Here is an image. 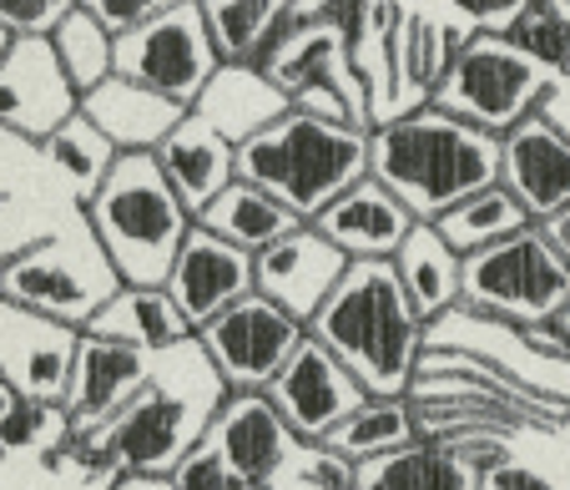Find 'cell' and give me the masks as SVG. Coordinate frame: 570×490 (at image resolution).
Masks as SVG:
<instances>
[{
  "instance_id": "6da1fadb",
  "label": "cell",
  "mask_w": 570,
  "mask_h": 490,
  "mask_svg": "<svg viewBox=\"0 0 570 490\" xmlns=\"http://www.w3.org/2000/svg\"><path fill=\"white\" fill-rule=\"evenodd\" d=\"M223 374L203 354L197 334L177 349L151 354V380L117 420L71 440L66 455L87 465L117 470V480H167L207 440L217 410L227 400Z\"/></svg>"
},
{
  "instance_id": "7a4b0ae2",
  "label": "cell",
  "mask_w": 570,
  "mask_h": 490,
  "mask_svg": "<svg viewBox=\"0 0 570 490\" xmlns=\"http://www.w3.org/2000/svg\"><path fill=\"white\" fill-rule=\"evenodd\" d=\"M368 177L389 187L414 213V223H440L464 197L500 183V137L420 107L368 131Z\"/></svg>"
},
{
  "instance_id": "3957f363",
  "label": "cell",
  "mask_w": 570,
  "mask_h": 490,
  "mask_svg": "<svg viewBox=\"0 0 570 490\" xmlns=\"http://www.w3.org/2000/svg\"><path fill=\"white\" fill-rule=\"evenodd\" d=\"M308 334L323 349H334L368 394L410 400L430 324L410 304V294H404L394 273V258H389V263H348L344 284L328 294V304L318 308Z\"/></svg>"
},
{
  "instance_id": "277c9868",
  "label": "cell",
  "mask_w": 570,
  "mask_h": 490,
  "mask_svg": "<svg viewBox=\"0 0 570 490\" xmlns=\"http://www.w3.org/2000/svg\"><path fill=\"white\" fill-rule=\"evenodd\" d=\"M101 253L111 258L121 284L131 288H167L183 243L193 238L197 218L167 183L151 153H127L107 173V183L81 203Z\"/></svg>"
},
{
  "instance_id": "5b68a950",
  "label": "cell",
  "mask_w": 570,
  "mask_h": 490,
  "mask_svg": "<svg viewBox=\"0 0 570 490\" xmlns=\"http://www.w3.org/2000/svg\"><path fill=\"white\" fill-rule=\"evenodd\" d=\"M237 177L258 183L288 213L313 223L334 197L368 177V131L293 107L283 121L237 147Z\"/></svg>"
},
{
  "instance_id": "8992f818",
  "label": "cell",
  "mask_w": 570,
  "mask_h": 490,
  "mask_svg": "<svg viewBox=\"0 0 570 490\" xmlns=\"http://www.w3.org/2000/svg\"><path fill=\"white\" fill-rule=\"evenodd\" d=\"M117 288L121 278L101 253L87 213H71L66 228H56L51 238L31 243L26 253L0 263V298L71 329H87Z\"/></svg>"
},
{
  "instance_id": "52a82bcc",
  "label": "cell",
  "mask_w": 570,
  "mask_h": 490,
  "mask_svg": "<svg viewBox=\"0 0 570 490\" xmlns=\"http://www.w3.org/2000/svg\"><path fill=\"white\" fill-rule=\"evenodd\" d=\"M560 77H550L546 66H535L525 51L510 46V36L495 31H470L460 41V51L450 56V71L434 87L430 107L450 111V117L470 121V127L505 137L525 117H535L546 107L550 87Z\"/></svg>"
},
{
  "instance_id": "ba28073f",
  "label": "cell",
  "mask_w": 570,
  "mask_h": 490,
  "mask_svg": "<svg viewBox=\"0 0 570 490\" xmlns=\"http://www.w3.org/2000/svg\"><path fill=\"white\" fill-rule=\"evenodd\" d=\"M566 304L570 263L540 223L464 258V314H484L515 329H550Z\"/></svg>"
},
{
  "instance_id": "9c48e42d",
  "label": "cell",
  "mask_w": 570,
  "mask_h": 490,
  "mask_svg": "<svg viewBox=\"0 0 570 490\" xmlns=\"http://www.w3.org/2000/svg\"><path fill=\"white\" fill-rule=\"evenodd\" d=\"M263 71L288 91L298 111L354 121V127L374 131V121H368L364 77H358L354 56H348L344 36H338L334 26L313 21V16H298L293 31L283 36V41L273 46V56L263 61Z\"/></svg>"
},
{
  "instance_id": "30bf717a",
  "label": "cell",
  "mask_w": 570,
  "mask_h": 490,
  "mask_svg": "<svg viewBox=\"0 0 570 490\" xmlns=\"http://www.w3.org/2000/svg\"><path fill=\"white\" fill-rule=\"evenodd\" d=\"M217 66H223V56H217L213 31H207L203 0H183L167 16L117 41V77L161 91L187 111L197 107L203 87L217 77Z\"/></svg>"
},
{
  "instance_id": "8fae6325",
  "label": "cell",
  "mask_w": 570,
  "mask_h": 490,
  "mask_svg": "<svg viewBox=\"0 0 570 490\" xmlns=\"http://www.w3.org/2000/svg\"><path fill=\"white\" fill-rule=\"evenodd\" d=\"M303 339H308V324L283 314L263 294H248L243 304L217 314L207 329H197V344L233 394H268V384L298 354Z\"/></svg>"
},
{
  "instance_id": "7c38bea8",
  "label": "cell",
  "mask_w": 570,
  "mask_h": 490,
  "mask_svg": "<svg viewBox=\"0 0 570 490\" xmlns=\"http://www.w3.org/2000/svg\"><path fill=\"white\" fill-rule=\"evenodd\" d=\"M76 111H81V91L66 77L51 36H16L0 61V131L41 147Z\"/></svg>"
},
{
  "instance_id": "4fadbf2b",
  "label": "cell",
  "mask_w": 570,
  "mask_h": 490,
  "mask_svg": "<svg viewBox=\"0 0 570 490\" xmlns=\"http://www.w3.org/2000/svg\"><path fill=\"white\" fill-rule=\"evenodd\" d=\"M268 400L278 404V414L288 420V430L303 445H323L368 400V390L348 374V364L334 349H323L308 334L298 344V354L283 364V374L268 384Z\"/></svg>"
},
{
  "instance_id": "5bb4252c",
  "label": "cell",
  "mask_w": 570,
  "mask_h": 490,
  "mask_svg": "<svg viewBox=\"0 0 570 490\" xmlns=\"http://www.w3.org/2000/svg\"><path fill=\"white\" fill-rule=\"evenodd\" d=\"M76 349H81V329L0 298V390L6 394L61 404L76 370Z\"/></svg>"
},
{
  "instance_id": "9a60e30c",
  "label": "cell",
  "mask_w": 570,
  "mask_h": 490,
  "mask_svg": "<svg viewBox=\"0 0 570 490\" xmlns=\"http://www.w3.org/2000/svg\"><path fill=\"white\" fill-rule=\"evenodd\" d=\"M207 445L223 455L237 486L263 490L283 476V465L303 450V440L288 430V420L268 394H227L213 430H207Z\"/></svg>"
},
{
  "instance_id": "2e32d148",
  "label": "cell",
  "mask_w": 570,
  "mask_h": 490,
  "mask_svg": "<svg viewBox=\"0 0 570 490\" xmlns=\"http://www.w3.org/2000/svg\"><path fill=\"white\" fill-rule=\"evenodd\" d=\"M167 294L183 308V318L197 329H207L217 314H227L233 304H243L248 294H258V258L243 248H233L227 238L207 228H193V238L183 243L173 273H167Z\"/></svg>"
},
{
  "instance_id": "e0dca14e",
  "label": "cell",
  "mask_w": 570,
  "mask_h": 490,
  "mask_svg": "<svg viewBox=\"0 0 570 490\" xmlns=\"http://www.w3.org/2000/svg\"><path fill=\"white\" fill-rule=\"evenodd\" d=\"M151 380V354L147 349L117 344V339L101 334H81V349H76V370L71 384H66V414H71L76 440L101 430L107 420H117Z\"/></svg>"
},
{
  "instance_id": "ac0fdd59",
  "label": "cell",
  "mask_w": 570,
  "mask_h": 490,
  "mask_svg": "<svg viewBox=\"0 0 570 490\" xmlns=\"http://www.w3.org/2000/svg\"><path fill=\"white\" fill-rule=\"evenodd\" d=\"M500 183L525 203L535 223L570 213V131L556 127L546 111L505 131L500 137Z\"/></svg>"
},
{
  "instance_id": "d6986e66",
  "label": "cell",
  "mask_w": 570,
  "mask_h": 490,
  "mask_svg": "<svg viewBox=\"0 0 570 490\" xmlns=\"http://www.w3.org/2000/svg\"><path fill=\"white\" fill-rule=\"evenodd\" d=\"M344 273H348L344 253L323 238L313 223H303L298 233H288L268 253H258V294L273 298L298 324H313L318 308L328 304V294L344 284Z\"/></svg>"
},
{
  "instance_id": "ffe728a7",
  "label": "cell",
  "mask_w": 570,
  "mask_h": 490,
  "mask_svg": "<svg viewBox=\"0 0 570 490\" xmlns=\"http://www.w3.org/2000/svg\"><path fill=\"white\" fill-rule=\"evenodd\" d=\"M313 228L334 243L348 263H389L414 233V213L379 177H364V183H354L344 197L323 207Z\"/></svg>"
},
{
  "instance_id": "44dd1931",
  "label": "cell",
  "mask_w": 570,
  "mask_h": 490,
  "mask_svg": "<svg viewBox=\"0 0 570 490\" xmlns=\"http://www.w3.org/2000/svg\"><path fill=\"white\" fill-rule=\"evenodd\" d=\"M293 111V97L263 66H217V77L203 87L193 117L207 121L217 137H227L233 147L253 143L258 131H268L273 121H283Z\"/></svg>"
},
{
  "instance_id": "7402d4cb",
  "label": "cell",
  "mask_w": 570,
  "mask_h": 490,
  "mask_svg": "<svg viewBox=\"0 0 570 490\" xmlns=\"http://www.w3.org/2000/svg\"><path fill=\"white\" fill-rule=\"evenodd\" d=\"M81 111L107 131V143L117 147L121 157L157 153V147L187 121V107H177L173 97L147 91L127 77H111V81H101L97 91H87V97H81Z\"/></svg>"
},
{
  "instance_id": "603a6c76",
  "label": "cell",
  "mask_w": 570,
  "mask_h": 490,
  "mask_svg": "<svg viewBox=\"0 0 570 490\" xmlns=\"http://www.w3.org/2000/svg\"><path fill=\"white\" fill-rule=\"evenodd\" d=\"M151 157H157V167L167 173V183L177 187V197L187 203L193 218L217 193H227L237 183V147L227 137H217L207 121H197L193 111Z\"/></svg>"
},
{
  "instance_id": "cb8c5ba5",
  "label": "cell",
  "mask_w": 570,
  "mask_h": 490,
  "mask_svg": "<svg viewBox=\"0 0 570 490\" xmlns=\"http://www.w3.org/2000/svg\"><path fill=\"white\" fill-rule=\"evenodd\" d=\"M394 273L424 324H440L444 314L464 308V258L440 238L434 223H414L404 248L394 253Z\"/></svg>"
},
{
  "instance_id": "d4e9b609",
  "label": "cell",
  "mask_w": 570,
  "mask_h": 490,
  "mask_svg": "<svg viewBox=\"0 0 570 490\" xmlns=\"http://www.w3.org/2000/svg\"><path fill=\"white\" fill-rule=\"evenodd\" d=\"M203 16L223 66H263L303 11L298 0H203Z\"/></svg>"
},
{
  "instance_id": "484cf974",
  "label": "cell",
  "mask_w": 570,
  "mask_h": 490,
  "mask_svg": "<svg viewBox=\"0 0 570 490\" xmlns=\"http://www.w3.org/2000/svg\"><path fill=\"white\" fill-rule=\"evenodd\" d=\"M197 228L217 233V238H227L233 248L258 258V253H268L273 243H283L288 233H298L303 218L288 213L273 193H263L258 183H243V177H237L227 193H217L213 203L197 213Z\"/></svg>"
},
{
  "instance_id": "4316f807",
  "label": "cell",
  "mask_w": 570,
  "mask_h": 490,
  "mask_svg": "<svg viewBox=\"0 0 570 490\" xmlns=\"http://www.w3.org/2000/svg\"><path fill=\"white\" fill-rule=\"evenodd\" d=\"M81 334H101V339H117V344L131 349H147V354H161V349H177L193 339V324L183 318V308L173 304L167 288H131L121 284L117 294L107 298L97 318H91Z\"/></svg>"
},
{
  "instance_id": "83f0119b",
  "label": "cell",
  "mask_w": 570,
  "mask_h": 490,
  "mask_svg": "<svg viewBox=\"0 0 570 490\" xmlns=\"http://www.w3.org/2000/svg\"><path fill=\"white\" fill-rule=\"evenodd\" d=\"M484 470L474 460H464L444 440H414V445L379 455L368 465H358L354 490H480Z\"/></svg>"
},
{
  "instance_id": "f1b7e54d",
  "label": "cell",
  "mask_w": 570,
  "mask_h": 490,
  "mask_svg": "<svg viewBox=\"0 0 570 490\" xmlns=\"http://www.w3.org/2000/svg\"><path fill=\"white\" fill-rule=\"evenodd\" d=\"M424 440V425H420V410L410 400H384V394H368L354 414H348L344 425L334 435L323 440V445L344 455L348 465H368L379 455H394V450L414 445Z\"/></svg>"
},
{
  "instance_id": "f546056e",
  "label": "cell",
  "mask_w": 570,
  "mask_h": 490,
  "mask_svg": "<svg viewBox=\"0 0 570 490\" xmlns=\"http://www.w3.org/2000/svg\"><path fill=\"white\" fill-rule=\"evenodd\" d=\"M434 228H440V238L450 243L460 258H470V253H484V248H495V243L515 238V233L535 228V218H530L525 203H520L505 183H495V187H484V193L464 197L460 207H450Z\"/></svg>"
},
{
  "instance_id": "4dcf8cb0",
  "label": "cell",
  "mask_w": 570,
  "mask_h": 490,
  "mask_svg": "<svg viewBox=\"0 0 570 490\" xmlns=\"http://www.w3.org/2000/svg\"><path fill=\"white\" fill-rule=\"evenodd\" d=\"M117 157L121 153L107 143V131H101L87 111H76L71 121H61V127L41 143V163L71 187L76 203H87V197L107 183V173L117 167Z\"/></svg>"
},
{
  "instance_id": "1f68e13d",
  "label": "cell",
  "mask_w": 570,
  "mask_h": 490,
  "mask_svg": "<svg viewBox=\"0 0 570 490\" xmlns=\"http://www.w3.org/2000/svg\"><path fill=\"white\" fill-rule=\"evenodd\" d=\"M464 36L444 31L440 21H430V16H404V31H399V81H404V107L420 111L430 107L434 87L444 81V71H450V56L460 51Z\"/></svg>"
},
{
  "instance_id": "d6a6232c",
  "label": "cell",
  "mask_w": 570,
  "mask_h": 490,
  "mask_svg": "<svg viewBox=\"0 0 570 490\" xmlns=\"http://www.w3.org/2000/svg\"><path fill=\"white\" fill-rule=\"evenodd\" d=\"M76 440L66 404L0 394V455H66Z\"/></svg>"
},
{
  "instance_id": "836d02e7",
  "label": "cell",
  "mask_w": 570,
  "mask_h": 490,
  "mask_svg": "<svg viewBox=\"0 0 570 490\" xmlns=\"http://www.w3.org/2000/svg\"><path fill=\"white\" fill-rule=\"evenodd\" d=\"M51 46H56V56H61V66H66V77H71V87L81 91V97H87V91H97L101 81L117 77V36H111L107 26L87 11V6H76V11L56 26Z\"/></svg>"
},
{
  "instance_id": "e575fe53",
  "label": "cell",
  "mask_w": 570,
  "mask_h": 490,
  "mask_svg": "<svg viewBox=\"0 0 570 490\" xmlns=\"http://www.w3.org/2000/svg\"><path fill=\"white\" fill-rule=\"evenodd\" d=\"M505 36L515 51H525L535 66H546L550 77H570V26L550 11L546 0H535Z\"/></svg>"
},
{
  "instance_id": "d590c367",
  "label": "cell",
  "mask_w": 570,
  "mask_h": 490,
  "mask_svg": "<svg viewBox=\"0 0 570 490\" xmlns=\"http://www.w3.org/2000/svg\"><path fill=\"white\" fill-rule=\"evenodd\" d=\"M354 480H358V465H348L344 455H334L328 445H303L283 465V476L263 490H354Z\"/></svg>"
},
{
  "instance_id": "8d00e7d4",
  "label": "cell",
  "mask_w": 570,
  "mask_h": 490,
  "mask_svg": "<svg viewBox=\"0 0 570 490\" xmlns=\"http://www.w3.org/2000/svg\"><path fill=\"white\" fill-rule=\"evenodd\" d=\"M313 21L323 26H334L338 36H344L348 56H354L358 66V77H364V56H368V26H374V0H313Z\"/></svg>"
},
{
  "instance_id": "74e56055",
  "label": "cell",
  "mask_w": 570,
  "mask_h": 490,
  "mask_svg": "<svg viewBox=\"0 0 570 490\" xmlns=\"http://www.w3.org/2000/svg\"><path fill=\"white\" fill-rule=\"evenodd\" d=\"M81 0H0V26L11 36H51Z\"/></svg>"
},
{
  "instance_id": "f35d334b",
  "label": "cell",
  "mask_w": 570,
  "mask_h": 490,
  "mask_svg": "<svg viewBox=\"0 0 570 490\" xmlns=\"http://www.w3.org/2000/svg\"><path fill=\"white\" fill-rule=\"evenodd\" d=\"M91 16H97L101 26H107L111 36H131V31H141L147 21H157V16H167L173 6H183V0H81Z\"/></svg>"
},
{
  "instance_id": "ab89813d",
  "label": "cell",
  "mask_w": 570,
  "mask_h": 490,
  "mask_svg": "<svg viewBox=\"0 0 570 490\" xmlns=\"http://www.w3.org/2000/svg\"><path fill=\"white\" fill-rule=\"evenodd\" d=\"M167 490H243V486H237L233 470L223 465V455L203 440V445H197L193 455L173 470V476H167Z\"/></svg>"
},
{
  "instance_id": "60d3db41",
  "label": "cell",
  "mask_w": 570,
  "mask_h": 490,
  "mask_svg": "<svg viewBox=\"0 0 570 490\" xmlns=\"http://www.w3.org/2000/svg\"><path fill=\"white\" fill-rule=\"evenodd\" d=\"M454 11L470 21V31H495V36H505L510 26L520 21V16L535 6V0H450Z\"/></svg>"
},
{
  "instance_id": "b9f144b4",
  "label": "cell",
  "mask_w": 570,
  "mask_h": 490,
  "mask_svg": "<svg viewBox=\"0 0 570 490\" xmlns=\"http://www.w3.org/2000/svg\"><path fill=\"white\" fill-rule=\"evenodd\" d=\"M480 490H560V486L546 476V470H535V465H525V460L505 455V460H495V465H484Z\"/></svg>"
},
{
  "instance_id": "7bdbcfd3",
  "label": "cell",
  "mask_w": 570,
  "mask_h": 490,
  "mask_svg": "<svg viewBox=\"0 0 570 490\" xmlns=\"http://www.w3.org/2000/svg\"><path fill=\"white\" fill-rule=\"evenodd\" d=\"M540 228L550 233V243L560 248V258L570 263V213H560V218H550V223H540Z\"/></svg>"
},
{
  "instance_id": "ee69618b",
  "label": "cell",
  "mask_w": 570,
  "mask_h": 490,
  "mask_svg": "<svg viewBox=\"0 0 570 490\" xmlns=\"http://www.w3.org/2000/svg\"><path fill=\"white\" fill-rule=\"evenodd\" d=\"M117 490H167V480H117Z\"/></svg>"
},
{
  "instance_id": "f6af8a7d",
  "label": "cell",
  "mask_w": 570,
  "mask_h": 490,
  "mask_svg": "<svg viewBox=\"0 0 570 490\" xmlns=\"http://www.w3.org/2000/svg\"><path fill=\"white\" fill-rule=\"evenodd\" d=\"M546 6H550V11H556V16H560V21H566V26H570V0H546Z\"/></svg>"
},
{
  "instance_id": "bcb514c9",
  "label": "cell",
  "mask_w": 570,
  "mask_h": 490,
  "mask_svg": "<svg viewBox=\"0 0 570 490\" xmlns=\"http://www.w3.org/2000/svg\"><path fill=\"white\" fill-rule=\"evenodd\" d=\"M550 329H556L560 339H570V304H566V314H560V318H556V324H550Z\"/></svg>"
},
{
  "instance_id": "7dc6e473",
  "label": "cell",
  "mask_w": 570,
  "mask_h": 490,
  "mask_svg": "<svg viewBox=\"0 0 570 490\" xmlns=\"http://www.w3.org/2000/svg\"><path fill=\"white\" fill-rule=\"evenodd\" d=\"M11 41H16V36L6 31V26H0V61H6V51H11Z\"/></svg>"
}]
</instances>
